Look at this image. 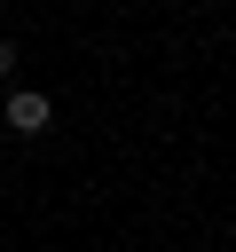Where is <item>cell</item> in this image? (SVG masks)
<instances>
[{
    "mask_svg": "<svg viewBox=\"0 0 236 252\" xmlns=\"http://www.w3.org/2000/svg\"><path fill=\"white\" fill-rule=\"evenodd\" d=\"M47 118H55V102H47V94H31V87H24V94H8V134H47Z\"/></svg>",
    "mask_w": 236,
    "mask_h": 252,
    "instance_id": "6da1fadb",
    "label": "cell"
},
{
    "mask_svg": "<svg viewBox=\"0 0 236 252\" xmlns=\"http://www.w3.org/2000/svg\"><path fill=\"white\" fill-rule=\"evenodd\" d=\"M8 71H16V47H8V39H0V79H8Z\"/></svg>",
    "mask_w": 236,
    "mask_h": 252,
    "instance_id": "7a4b0ae2",
    "label": "cell"
}]
</instances>
